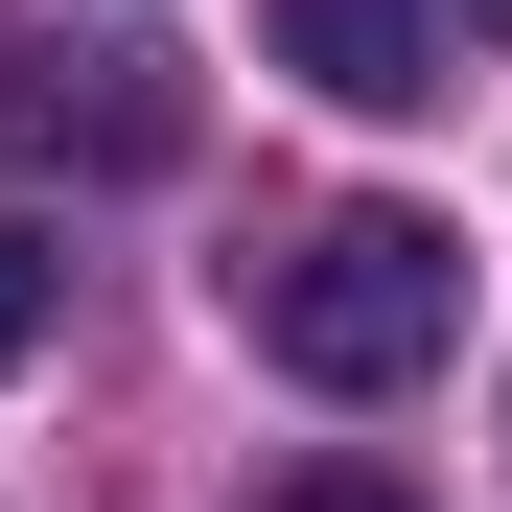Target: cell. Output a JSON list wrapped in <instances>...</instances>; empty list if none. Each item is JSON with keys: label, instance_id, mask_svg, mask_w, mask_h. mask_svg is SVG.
<instances>
[{"label": "cell", "instance_id": "cell-2", "mask_svg": "<svg viewBox=\"0 0 512 512\" xmlns=\"http://www.w3.org/2000/svg\"><path fill=\"white\" fill-rule=\"evenodd\" d=\"M280 70L350 94V117H419L443 94V0H280Z\"/></svg>", "mask_w": 512, "mask_h": 512}, {"label": "cell", "instance_id": "cell-3", "mask_svg": "<svg viewBox=\"0 0 512 512\" xmlns=\"http://www.w3.org/2000/svg\"><path fill=\"white\" fill-rule=\"evenodd\" d=\"M47 163H187V94H163L140 47L94 70V94H70V70H47Z\"/></svg>", "mask_w": 512, "mask_h": 512}, {"label": "cell", "instance_id": "cell-6", "mask_svg": "<svg viewBox=\"0 0 512 512\" xmlns=\"http://www.w3.org/2000/svg\"><path fill=\"white\" fill-rule=\"evenodd\" d=\"M466 24H489V47H512V0H466Z\"/></svg>", "mask_w": 512, "mask_h": 512}, {"label": "cell", "instance_id": "cell-4", "mask_svg": "<svg viewBox=\"0 0 512 512\" xmlns=\"http://www.w3.org/2000/svg\"><path fill=\"white\" fill-rule=\"evenodd\" d=\"M47 303H70V256H47L24 210H0V373H24V350H47Z\"/></svg>", "mask_w": 512, "mask_h": 512}, {"label": "cell", "instance_id": "cell-1", "mask_svg": "<svg viewBox=\"0 0 512 512\" xmlns=\"http://www.w3.org/2000/svg\"><path fill=\"white\" fill-rule=\"evenodd\" d=\"M443 326H466V233H443V210H326V233L256 256V350H280L303 396L443 373Z\"/></svg>", "mask_w": 512, "mask_h": 512}, {"label": "cell", "instance_id": "cell-5", "mask_svg": "<svg viewBox=\"0 0 512 512\" xmlns=\"http://www.w3.org/2000/svg\"><path fill=\"white\" fill-rule=\"evenodd\" d=\"M256 512H396V489L373 466H303V489H256Z\"/></svg>", "mask_w": 512, "mask_h": 512}]
</instances>
